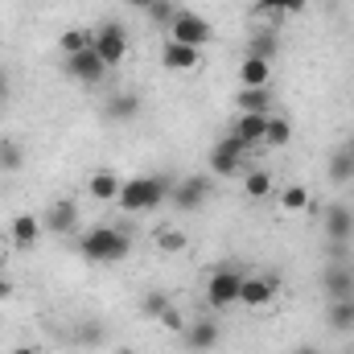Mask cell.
I'll return each instance as SVG.
<instances>
[{
	"label": "cell",
	"instance_id": "14",
	"mask_svg": "<svg viewBox=\"0 0 354 354\" xmlns=\"http://www.w3.org/2000/svg\"><path fill=\"white\" fill-rule=\"evenodd\" d=\"M120 185H124V177L115 174V169H95V174L87 177V194L95 202H103V206H115Z\"/></svg>",
	"mask_w": 354,
	"mask_h": 354
},
{
	"label": "cell",
	"instance_id": "4",
	"mask_svg": "<svg viewBox=\"0 0 354 354\" xmlns=\"http://www.w3.org/2000/svg\"><path fill=\"white\" fill-rule=\"evenodd\" d=\"M91 50L107 62V71H115L124 58H128V29L120 21H103L95 33H91Z\"/></svg>",
	"mask_w": 354,
	"mask_h": 354
},
{
	"label": "cell",
	"instance_id": "7",
	"mask_svg": "<svg viewBox=\"0 0 354 354\" xmlns=\"http://www.w3.org/2000/svg\"><path fill=\"white\" fill-rule=\"evenodd\" d=\"M210 189H214V185H210V177H198V174L181 177V181L174 185V194H169V202H174L177 210L194 214V210H202V202L210 198Z\"/></svg>",
	"mask_w": 354,
	"mask_h": 354
},
{
	"label": "cell",
	"instance_id": "1",
	"mask_svg": "<svg viewBox=\"0 0 354 354\" xmlns=\"http://www.w3.org/2000/svg\"><path fill=\"white\" fill-rule=\"evenodd\" d=\"M169 194H174V185H169V177H161V174L124 177L115 206L128 210V214H136V210H161V206L169 202Z\"/></svg>",
	"mask_w": 354,
	"mask_h": 354
},
{
	"label": "cell",
	"instance_id": "39",
	"mask_svg": "<svg viewBox=\"0 0 354 354\" xmlns=\"http://www.w3.org/2000/svg\"><path fill=\"white\" fill-rule=\"evenodd\" d=\"M292 354H322V351H317V346H309V342H305V346H297V351H292Z\"/></svg>",
	"mask_w": 354,
	"mask_h": 354
},
{
	"label": "cell",
	"instance_id": "18",
	"mask_svg": "<svg viewBox=\"0 0 354 354\" xmlns=\"http://www.w3.org/2000/svg\"><path fill=\"white\" fill-rule=\"evenodd\" d=\"M239 87H272V62L248 54L239 62Z\"/></svg>",
	"mask_w": 354,
	"mask_h": 354
},
{
	"label": "cell",
	"instance_id": "13",
	"mask_svg": "<svg viewBox=\"0 0 354 354\" xmlns=\"http://www.w3.org/2000/svg\"><path fill=\"white\" fill-rule=\"evenodd\" d=\"M41 218L37 214H17L12 218V227H8V239H12V248L17 252H33L37 248V239H41Z\"/></svg>",
	"mask_w": 354,
	"mask_h": 354
},
{
	"label": "cell",
	"instance_id": "6",
	"mask_svg": "<svg viewBox=\"0 0 354 354\" xmlns=\"http://www.w3.org/2000/svg\"><path fill=\"white\" fill-rule=\"evenodd\" d=\"M79 202L75 198H58V202H50L46 206V218H41V227L50 231V235H75L79 231Z\"/></svg>",
	"mask_w": 354,
	"mask_h": 354
},
{
	"label": "cell",
	"instance_id": "29",
	"mask_svg": "<svg viewBox=\"0 0 354 354\" xmlns=\"http://www.w3.org/2000/svg\"><path fill=\"white\" fill-rule=\"evenodd\" d=\"M25 165V153H21V145L12 140V136H4L0 140V174H17Z\"/></svg>",
	"mask_w": 354,
	"mask_h": 354
},
{
	"label": "cell",
	"instance_id": "22",
	"mask_svg": "<svg viewBox=\"0 0 354 354\" xmlns=\"http://www.w3.org/2000/svg\"><path fill=\"white\" fill-rule=\"evenodd\" d=\"M239 111L272 115V87H239Z\"/></svg>",
	"mask_w": 354,
	"mask_h": 354
},
{
	"label": "cell",
	"instance_id": "40",
	"mask_svg": "<svg viewBox=\"0 0 354 354\" xmlns=\"http://www.w3.org/2000/svg\"><path fill=\"white\" fill-rule=\"evenodd\" d=\"M4 95H8V75L0 71V99H4Z\"/></svg>",
	"mask_w": 354,
	"mask_h": 354
},
{
	"label": "cell",
	"instance_id": "20",
	"mask_svg": "<svg viewBox=\"0 0 354 354\" xmlns=\"http://www.w3.org/2000/svg\"><path fill=\"white\" fill-rule=\"evenodd\" d=\"M272 194H276V177L268 174V169H248V174H243V198L264 202Z\"/></svg>",
	"mask_w": 354,
	"mask_h": 354
},
{
	"label": "cell",
	"instance_id": "9",
	"mask_svg": "<svg viewBox=\"0 0 354 354\" xmlns=\"http://www.w3.org/2000/svg\"><path fill=\"white\" fill-rule=\"evenodd\" d=\"M243 153H248V145H243V140L223 136V140L210 149V174H218V177L239 174V169H243Z\"/></svg>",
	"mask_w": 354,
	"mask_h": 354
},
{
	"label": "cell",
	"instance_id": "5",
	"mask_svg": "<svg viewBox=\"0 0 354 354\" xmlns=\"http://www.w3.org/2000/svg\"><path fill=\"white\" fill-rule=\"evenodd\" d=\"M239 288H243V272L214 268L210 280H206V305L210 309H231V305H239Z\"/></svg>",
	"mask_w": 354,
	"mask_h": 354
},
{
	"label": "cell",
	"instance_id": "31",
	"mask_svg": "<svg viewBox=\"0 0 354 354\" xmlns=\"http://www.w3.org/2000/svg\"><path fill=\"white\" fill-rule=\"evenodd\" d=\"M276 46H280V41H276V33H256L248 54H252V58H268V62H272V58H276Z\"/></svg>",
	"mask_w": 354,
	"mask_h": 354
},
{
	"label": "cell",
	"instance_id": "25",
	"mask_svg": "<svg viewBox=\"0 0 354 354\" xmlns=\"http://www.w3.org/2000/svg\"><path fill=\"white\" fill-rule=\"evenodd\" d=\"M292 140V124L284 115H268V128H264V145L268 149H284Z\"/></svg>",
	"mask_w": 354,
	"mask_h": 354
},
{
	"label": "cell",
	"instance_id": "41",
	"mask_svg": "<svg viewBox=\"0 0 354 354\" xmlns=\"http://www.w3.org/2000/svg\"><path fill=\"white\" fill-rule=\"evenodd\" d=\"M115 354H136V351H128V346H120V351H115Z\"/></svg>",
	"mask_w": 354,
	"mask_h": 354
},
{
	"label": "cell",
	"instance_id": "43",
	"mask_svg": "<svg viewBox=\"0 0 354 354\" xmlns=\"http://www.w3.org/2000/svg\"><path fill=\"white\" fill-rule=\"evenodd\" d=\"M351 354H354V351H351Z\"/></svg>",
	"mask_w": 354,
	"mask_h": 354
},
{
	"label": "cell",
	"instance_id": "2",
	"mask_svg": "<svg viewBox=\"0 0 354 354\" xmlns=\"http://www.w3.org/2000/svg\"><path fill=\"white\" fill-rule=\"evenodd\" d=\"M79 252L91 264H120L132 252V235L124 227H95L87 235H79Z\"/></svg>",
	"mask_w": 354,
	"mask_h": 354
},
{
	"label": "cell",
	"instance_id": "36",
	"mask_svg": "<svg viewBox=\"0 0 354 354\" xmlns=\"http://www.w3.org/2000/svg\"><path fill=\"white\" fill-rule=\"evenodd\" d=\"M124 4L136 8V12H149V8H153V0H124Z\"/></svg>",
	"mask_w": 354,
	"mask_h": 354
},
{
	"label": "cell",
	"instance_id": "21",
	"mask_svg": "<svg viewBox=\"0 0 354 354\" xmlns=\"http://www.w3.org/2000/svg\"><path fill=\"white\" fill-rule=\"evenodd\" d=\"M326 326H330L334 334H351L354 330V301H330V309H326Z\"/></svg>",
	"mask_w": 354,
	"mask_h": 354
},
{
	"label": "cell",
	"instance_id": "23",
	"mask_svg": "<svg viewBox=\"0 0 354 354\" xmlns=\"http://www.w3.org/2000/svg\"><path fill=\"white\" fill-rule=\"evenodd\" d=\"M309 206H313V194H309L305 185L292 181V185L280 189V210H284V214H301V210H309Z\"/></svg>",
	"mask_w": 354,
	"mask_h": 354
},
{
	"label": "cell",
	"instance_id": "16",
	"mask_svg": "<svg viewBox=\"0 0 354 354\" xmlns=\"http://www.w3.org/2000/svg\"><path fill=\"white\" fill-rule=\"evenodd\" d=\"M264 128H268V115H260V111H243V115L235 120L231 136L243 140V145L252 149V145H264Z\"/></svg>",
	"mask_w": 354,
	"mask_h": 354
},
{
	"label": "cell",
	"instance_id": "30",
	"mask_svg": "<svg viewBox=\"0 0 354 354\" xmlns=\"http://www.w3.org/2000/svg\"><path fill=\"white\" fill-rule=\"evenodd\" d=\"M185 231H177V227H165V231H157V252H165V256H177V252H185Z\"/></svg>",
	"mask_w": 354,
	"mask_h": 354
},
{
	"label": "cell",
	"instance_id": "24",
	"mask_svg": "<svg viewBox=\"0 0 354 354\" xmlns=\"http://www.w3.org/2000/svg\"><path fill=\"white\" fill-rule=\"evenodd\" d=\"M330 181H334V185L354 181V157H351V149H346V145L330 153Z\"/></svg>",
	"mask_w": 354,
	"mask_h": 354
},
{
	"label": "cell",
	"instance_id": "19",
	"mask_svg": "<svg viewBox=\"0 0 354 354\" xmlns=\"http://www.w3.org/2000/svg\"><path fill=\"white\" fill-rule=\"evenodd\" d=\"M322 284H326V297L330 301H354V272L351 268H330Z\"/></svg>",
	"mask_w": 354,
	"mask_h": 354
},
{
	"label": "cell",
	"instance_id": "37",
	"mask_svg": "<svg viewBox=\"0 0 354 354\" xmlns=\"http://www.w3.org/2000/svg\"><path fill=\"white\" fill-rule=\"evenodd\" d=\"M330 256L334 260H346V243H330Z\"/></svg>",
	"mask_w": 354,
	"mask_h": 354
},
{
	"label": "cell",
	"instance_id": "8",
	"mask_svg": "<svg viewBox=\"0 0 354 354\" xmlns=\"http://www.w3.org/2000/svg\"><path fill=\"white\" fill-rule=\"evenodd\" d=\"M280 292V276H243V288H239V305L243 309H268Z\"/></svg>",
	"mask_w": 354,
	"mask_h": 354
},
{
	"label": "cell",
	"instance_id": "17",
	"mask_svg": "<svg viewBox=\"0 0 354 354\" xmlns=\"http://www.w3.org/2000/svg\"><path fill=\"white\" fill-rule=\"evenodd\" d=\"M326 235H330V243H351L354 214L346 206H330V210H326Z\"/></svg>",
	"mask_w": 354,
	"mask_h": 354
},
{
	"label": "cell",
	"instance_id": "15",
	"mask_svg": "<svg viewBox=\"0 0 354 354\" xmlns=\"http://www.w3.org/2000/svg\"><path fill=\"white\" fill-rule=\"evenodd\" d=\"M136 111H140L136 91H115V95L103 103V115H107L111 124H128V120H136Z\"/></svg>",
	"mask_w": 354,
	"mask_h": 354
},
{
	"label": "cell",
	"instance_id": "32",
	"mask_svg": "<svg viewBox=\"0 0 354 354\" xmlns=\"http://www.w3.org/2000/svg\"><path fill=\"white\" fill-rule=\"evenodd\" d=\"M309 0H260V12H301Z\"/></svg>",
	"mask_w": 354,
	"mask_h": 354
},
{
	"label": "cell",
	"instance_id": "28",
	"mask_svg": "<svg viewBox=\"0 0 354 354\" xmlns=\"http://www.w3.org/2000/svg\"><path fill=\"white\" fill-rule=\"evenodd\" d=\"M169 305H174V301H169V292L153 288V292H145V297H140V317H153V322H161V313H165Z\"/></svg>",
	"mask_w": 354,
	"mask_h": 354
},
{
	"label": "cell",
	"instance_id": "33",
	"mask_svg": "<svg viewBox=\"0 0 354 354\" xmlns=\"http://www.w3.org/2000/svg\"><path fill=\"white\" fill-rule=\"evenodd\" d=\"M161 326H165L169 334H185V317H181V309H177V305H169V309L161 313Z\"/></svg>",
	"mask_w": 354,
	"mask_h": 354
},
{
	"label": "cell",
	"instance_id": "35",
	"mask_svg": "<svg viewBox=\"0 0 354 354\" xmlns=\"http://www.w3.org/2000/svg\"><path fill=\"white\" fill-rule=\"evenodd\" d=\"M8 354H46V351H41L37 342H21V346H12Z\"/></svg>",
	"mask_w": 354,
	"mask_h": 354
},
{
	"label": "cell",
	"instance_id": "27",
	"mask_svg": "<svg viewBox=\"0 0 354 354\" xmlns=\"http://www.w3.org/2000/svg\"><path fill=\"white\" fill-rule=\"evenodd\" d=\"M75 342H79V346H87V351L103 346V342H107L103 322H79V326H75Z\"/></svg>",
	"mask_w": 354,
	"mask_h": 354
},
{
	"label": "cell",
	"instance_id": "38",
	"mask_svg": "<svg viewBox=\"0 0 354 354\" xmlns=\"http://www.w3.org/2000/svg\"><path fill=\"white\" fill-rule=\"evenodd\" d=\"M8 292H12V284H8V280H4V276H0V301H4V297H8Z\"/></svg>",
	"mask_w": 354,
	"mask_h": 354
},
{
	"label": "cell",
	"instance_id": "11",
	"mask_svg": "<svg viewBox=\"0 0 354 354\" xmlns=\"http://www.w3.org/2000/svg\"><path fill=\"white\" fill-rule=\"evenodd\" d=\"M161 66H165L169 75H194V71L202 66V50H194V46H177V41H169V46L161 50Z\"/></svg>",
	"mask_w": 354,
	"mask_h": 354
},
{
	"label": "cell",
	"instance_id": "34",
	"mask_svg": "<svg viewBox=\"0 0 354 354\" xmlns=\"http://www.w3.org/2000/svg\"><path fill=\"white\" fill-rule=\"evenodd\" d=\"M174 4H169V0H153V8H149V21H157V25H169V21H174Z\"/></svg>",
	"mask_w": 354,
	"mask_h": 354
},
{
	"label": "cell",
	"instance_id": "3",
	"mask_svg": "<svg viewBox=\"0 0 354 354\" xmlns=\"http://www.w3.org/2000/svg\"><path fill=\"white\" fill-rule=\"evenodd\" d=\"M169 41L202 50V46H210V41H214V25H210L206 17L189 12V8H177V12H174V21H169Z\"/></svg>",
	"mask_w": 354,
	"mask_h": 354
},
{
	"label": "cell",
	"instance_id": "42",
	"mask_svg": "<svg viewBox=\"0 0 354 354\" xmlns=\"http://www.w3.org/2000/svg\"><path fill=\"white\" fill-rule=\"evenodd\" d=\"M346 149H351V157H354V136H351V140H346Z\"/></svg>",
	"mask_w": 354,
	"mask_h": 354
},
{
	"label": "cell",
	"instance_id": "12",
	"mask_svg": "<svg viewBox=\"0 0 354 354\" xmlns=\"http://www.w3.org/2000/svg\"><path fill=\"white\" fill-rule=\"evenodd\" d=\"M181 342H185V351H189V354H206V351H214V346H218V326H214L210 317H198L194 326H185Z\"/></svg>",
	"mask_w": 354,
	"mask_h": 354
},
{
	"label": "cell",
	"instance_id": "26",
	"mask_svg": "<svg viewBox=\"0 0 354 354\" xmlns=\"http://www.w3.org/2000/svg\"><path fill=\"white\" fill-rule=\"evenodd\" d=\"M58 50H62L66 58L91 50V29H62V33H58Z\"/></svg>",
	"mask_w": 354,
	"mask_h": 354
},
{
	"label": "cell",
	"instance_id": "10",
	"mask_svg": "<svg viewBox=\"0 0 354 354\" xmlns=\"http://www.w3.org/2000/svg\"><path fill=\"white\" fill-rule=\"evenodd\" d=\"M66 75H71L75 83H83V87H99V83L107 79V62H103L95 50H83V54L66 58Z\"/></svg>",
	"mask_w": 354,
	"mask_h": 354
}]
</instances>
